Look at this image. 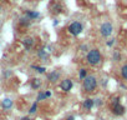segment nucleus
Returning a JSON list of instances; mask_svg holds the SVG:
<instances>
[{
    "mask_svg": "<svg viewBox=\"0 0 127 120\" xmlns=\"http://www.w3.org/2000/svg\"><path fill=\"white\" fill-rule=\"evenodd\" d=\"M102 59V55L101 53L97 50V49H92L87 53L86 55V61L90 64V65H97Z\"/></svg>",
    "mask_w": 127,
    "mask_h": 120,
    "instance_id": "nucleus-1",
    "label": "nucleus"
},
{
    "mask_svg": "<svg viewBox=\"0 0 127 120\" xmlns=\"http://www.w3.org/2000/svg\"><path fill=\"white\" fill-rule=\"evenodd\" d=\"M82 86H84V90H85L86 93H92V91H95V89L97 88V80H96V78L92 76V75L86 76V78L84 79Z\"/></svg>",
    "mask_w": 127,
    "mask_h": 120,
    "instance_id": "nucleus-2",
    "label": "nucleus"
},
{
    "mask_svg": "<svg viewBox=\"0 0 127 120\" xmlns=\"http://www.w3.org/2000/svg\"><path fill=\"white\" fill-rule=\"evenodd\" d=\"M82 30H84V26H82V24L79 23V21H74L72 24L69 25V31H70V34H72L74 36L80 35V34L82 33Z\"/></svg>",
    "mask_w": 127,
    "mask_h": 120,
    "instance_id": "nucleus-3",
    "label": "nucleus"
},
{
    "mask_svg": "<svg viewBox=\"0 0 127 120\" xmlns=\"http://www.w3.org/2000/svg\"><path fill=\"white\" fill-rule=\"evenodd\" d=\"M112 31H113V26H112V24L111 23H103L101 26H100V33H101V35L102 36H105V38H107V36H110L111 34H112Z\"/></svg>",
    "mask_w": 127,
    "mask_h": 120,
    "instance_id": "nucleus-4",
    "label": "nucleus"
},
{
    "mask_svg": "<svg viewBox=\"0 0 127 120\" xmlns=\"http://www.w3.org/2000/svg\"><path fill=\"white\" fill-rule=\"evenodd\" d=\"M72 80L71 79H64L61 83H60V88H61V90H64L65 93H67V91H70L71 89H72Z\"/></svg>",
    "mask_w": 127,
    "mask_h": 120,
    "instance_id": "nucleus-5",
    "label": "nucleus"
},
{
    "mask_svg": "<svg viewBox=\"0 0 127 120\" xmlns=\"http://www.w3.org/2000/svg\"><path fill=\"white\" fill-rule=\"evenodd\" d=\"M125 111H126V109H125V106H122L121 104H117V105H113V106H112V113H113L115 115H117V116L123 115Z\"/></svg>",
    "mask_w": 127,
    "mask_h": 120,
    "instance_id": "nucleus-6",
    "label": "nucleus"
},
{
    "mask_svg": "<svg viewBox=\"0 0 127 120\" xmlns=\"http://www.w3.org/2000/svg\"><path fill=\"white\" fill-rule=\"evenodd\" d=\"M59 79H60V73H59V71H51V73L47 75V80H49L50 83H56Z\"/></svg>",
    "mask_w": 127,
    "mask_h": 120,
    "instance_id": "nucleus-7",
    "label": "nucleus"
},
{
    "mask_svg": "<svg viewBox=\"0 0 127 120\" xmlns=\"http://www.w3.org/2000/svg\"><path fill=\"white\" fill-rule=\"evenodd\" d=\"M34 43H35V41H34V39H32V38H26V39H24V40H23V45L25 46V49H26V50H30V49L34 46Z\"/></svg>",
    "mask_w": 127,
    "mask_h": 120,
    "instance_id": "nucleus-8",
    "label": "nucleus"
},
{
    "mask_svg": "<svg viewBox=\"0 0 127 120\" xmlns=\"http://www.w3.org/2000/svg\"><path fill=\"white\" fill-rule=\"evenodd\" d=\"M95 105V101H94V99H85V101H84V104H82V106H84V109H86V110H91V108Z\"/></svg>",
    "mask_w": 127,
    "mask_h": 120,
    "instance_id": "nucleus-9",
    "label": "nucleus"
},
{
    "mask_svg": "<svg viewBox=\"0 0 127 120\" xmlns=\"http://www.w3.org/2000/svg\"><path fill=\"white\" fill-rule=\"evenodd\" d=\"M26 18H29L30 20H34V19H37L40 16V13L37 11H32V10H26Z\"/></svg>",
    "mask_w": 127,
    "mask_h": 120,
    "instance_id": "nucleus-10",
    "label": "nucleus"
},
{
    "mask_svg": "<svg viewBox=\"0 0 127 120\" xmlns=\"http://www.w3.org/2000/svg\"><path fill=\"white\" fill-rule=\"evenodd\" d=\"M1 106L5 109V110H8V109H10L11 106H13V100L11 99H4L3 101H1Z\"/></svg>",
    "mask_w": 127,
    "mask_h": 120,
    "instance_id": "nucleus-11",
    "label": "nucleus"
},
{
    "mask_svg": "<svg viewBox=\"0 0 127 120\" xmlns=\"http://www.w3.org/2000/svg\"><path fill=\"white\" fill-rule=\"evenodd\" d=\"M40 85H41V81H40V79H37V78H34V79L31 80V88H32V89H39V88H40Z\"/></svg>",
    "mask_w": 127,
    "mask_h": 120,
    "instance_id": "nucleus-12",
    "label": "nucleus"
},
{
    "mask_svg": "<svg viewBox=\"0 0 127 120\" xmlns=\"http://www.w3.org/2000/svg\"><path fill=\"white\" fill-rule=\"evenodd\" d=\"M19 23H20V25H23V26H29V25H30V19H29V18H21V19L19 20Z\"/></svg>",
    "mask_w": 127,
    "mask_h": 120,
    "instance_id": "nucleus-13",
    "label": "nucleus"
},
{
    "mask_svg": "<svg viewBox=\"0 0 127 120\" xmlns=\"http://www.w3.org/2000/svg\"><path fill=\"white\" fill-rule=\"evenodd\" d=\"M37 56H39L40 59H46V58H47V53L45 51V49H40V50L37 51Z\"/></svg>",
    "mask_w": 127,
    "mask_h": 120,
    "instance_id": "nucleus-14",
    "label": "nucleus"
},
{
    "mask_svg": "<svg viewBox=\"0 0 127 120\" xmlns=\"http://www.w3.org/2000/svg\"><path fill=\"white\" fill-rule=\"evenodd\" d=\"M121 75H122V78H123L125 80H127V64L121 68Z\"/></svg>",
    "mask_w": 127,
    "mask_h": 120,
    "instance_id": "nucleus-15",
    "label": "nucleus"
},
{
    "mask_svg": "<svg viewBox=\"0 0 127 120\" xmlns=\"http://www.w3.org/2000/svg\"><path fill=\"white\" fill-rule=\"evenodd\" d=\"M32 69H35V71L36 73H40V74H44L46 71V69L44 66H35V65H32Z\"/></svg>",
    "mask_w": 127,
    "mask_h": 120,
    "instance_id": "nucleus-16",
    "label": "nucleus"
},
{
    "mask_svg": "<svg viewBox=\"0 0 127 120\" xmlns=\"http://www.w3.org/2000/svg\"><path fill=\"white\" fill-rule=\"evenodd\" d=\"M79 76H80V79H85V78L87 76V71H86V69H80Z\"/></svg>",
    "mask_w": 127,
    "mask_h": 120,
    "instance_id": "nucleus-17",
    "label": "nucleus"
},
{
    "mask_svg": "<svg viewBox=\"0 0 127 120\" xmlns=\"http://www.w3.org/2000/svg\"><path fill=\"white\" fill-rule=\"evenodd\" d=\"M44 99H46V95H45V93H44V91H40V93L37 94L36 101H41V100H44Z\"/></svg>",
    "mask_w": 127,
    "mask_h": 120,
    "instance_id": "nucleus-18",
    "label": "nucleus"
},
{
    "mask_svg": "<svg viewBox=\"0 0 127 120\" xmlns=\"http://www.w3.org/2000/svg\"><path fill=\"white\" fill-rule=\"evenodd\" d=\"M36 110H37V103H34V104H32V106L30 108L29 113H30V114H35V113H36Z\"/></svg>",
    "mask_w": 127,
    "mask_h": 120,
    "instance_id": "nucleus-19",
    "label": "nucleus"
},
{
    "mask_svg": "<svg viewBox=\"0 0 127 120\" xmlns=\"http://www.w3.org/2000/svg\"><path fill=\"white\" fill-rule=\"evenodd\" d=\"M120 59H121L120 53H115V54H113V60H115V61H120Z\"/></svg>",
    "mask_w": 127,
    "mask_h": 120,
    "instance_id": "nucleus-20",
    "label": "nucleus"
},
{
    "mask_svg": "<svg viewBox=\"0 0 127 120\" xmlns=\"http://www.w3.org/2000/svg\"><path fill=\"white\" fill-rule=\"evenodd\" d=\"M117 104H120V98L118 96H116V98L112 99V106L113 105H117Z\"/></svg>",
    "mask_w": 127,
    "mask_h": 120,
    "instance_id": "nucleus-21",
    "label": "nucleus"
},
{
    "mask_svg": "<svg viewBox=\"0 0 127 120\" xmlns=\"http://www.w3.org/2000/svg\"><path fill=\"white\" fill-rule=\"evenodd\" d=\"M113 43H115V39H111V40H108V41L106 43V45H107V46H112Z\"/></svg>",
    "mask_w": 127,
    "mask_h": 120,
    "instance_id": "nucleus-22",
    "label": "nucleus"
},
{
    "mask_svg": "<svg viewBox=\"0 0 127 120\" xmlns=\"http://www.w3.org/2000/svg\"><path fill=\"white\" fill-rule=\"evenodd\" d=\"M95 101V105H97V106H100L101 104H102V100L101 99H96V100H94Z\"/></svg>",
    "mask_w": 127,
    "mask_h": 120,
    "instance_id": "nucleus-23",
    "label": "nucleus"
},
{
    "mask_svg": "<svg viewBox=\"0 0 127 120\" xmlns=\"http://www.w3.org/2000/svg\"><path fill=\"white\" fill-rule=\"evenodd\" d=\"M45 51H46V53H51V51H52V46H51V45H47L46 49H45Z\"/></svg>",
    "mask_w": 127,
    "mask_h": 120,
    "instance_id": "nucleus-24",
    "label": "nucleus"
},
{
    "mask_svg": "<svg viewBox=\"0 0 127 120\" xmlns=\"http://www.w3.org/2000/svg\"><path fill=\"white\" fill-rule=\"evenodd\" d=\"M55 9H56V10H55V13H61V11H62V10H61V6H59V5H56V6H55Z\"/></svg>",
    "mask_w": 127,
    "mask_h": 120,
    "instance_id": "nucleus-25",
    "label": "nucleus"
},
{
    "mask_svg": "<svg viewBox=\"0 0 127 120\" xmlns=\"http://www.w3.org/2000/svg\"><path fill=\"white\" fill-rule=\"evenodd\" d=\"M80 50L86 51V50H87V45H80Z\"/></svg>",
    "mask_w": 127,
    "mask_h": 120,
    "instance_id": "nucleus-26",
    "label": "nucleus"
},
{
    "mask_svg": "<svg viewBox=\"0 0 127 120\" xmlns=\"http://www.w3.org/2000/svg\"><path fill=\"white\" fill-rule=\"evenodd\" d=\"M45 95H46V98H50L51 96V91H45Z\"/></svg>",
    "mask_w": 127,
    "mask_h": 120,
    "instance_id": "nucleus-27",
    "label": "nucleus"
},
{
    "mask_svg": "<svg viewBox=\"0 0 127 120\" xmlns=\"http://www.w3.org/2000/svg\"><path fill=\"white\" fill-rule=\"evenodd\" d=\"M66 120H75V118H74V116H69Z\"/></svg>",
    "mask_w": 127,
    "mask_h": 120,
    "instance_id": "nucleus-28",
    "label": "nucleus"
},
{
    "mask_svg": "<svg viewBox=\"0 0 127 120\" xmlns=\"http://www.w3.org/2000/svg\"><path fill=\"white\" fill-rule=\"evenodd\" d=\"M57 24H59V21H57V20H55V21H54V26H57Z\"/></svg>",
    "mask_w": 127,
    "mask_h": 120,
    "instance_id": "nucleus-29",
    "label": "nucleus"
},
{
    "mask_svg": "<svg viewBox=\"0 0 127 120\" xmlns=\"http://www.w3.org/2000/svg\"><path fill=\"white\" fill-rule=\"evenodd\" d=\"M21 120H30V119H29V118H23Z\"/></svg>",
    "mask_w": 127,
    "mask_h": 120,
    "instance_id": "nucleus-30",
    "label": "nucleus"
},
{
    "mask_svg": "<svg viewBox=\"0 0 127 120\" xmlns=\"http://www.w3.org/2000/svg\"><path fill=\"white\" fill-rule=\"evenodd\" d=\"M0 9H1V6H0Z\"/></svg>",
    "mask_w": 127,
    "mask_h": 120,
    "instance_id": "nucleus-31",
    "label": "nucleus"
}]
</instances>
